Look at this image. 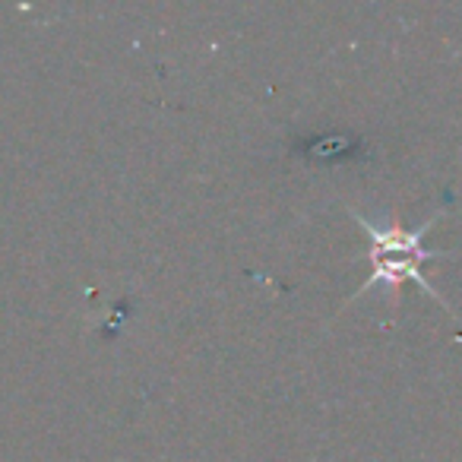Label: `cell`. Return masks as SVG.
<instances>
[{
  "instance_id": "6da1fadb",
  "label": "cell",
  "mask_w": 462,
  "mask_h": 462,
  "mask_svg": "<svg viewBox=\"0 0 462 462\" xmlns=\"http://www.w3.org/2000/svg\"><path fill=\"white\" fill-rule=\"evenodd\" d=\"M348 216H352L355 222L365 228L367 238H371V263H374L371 276L358 285V291L348 298V304H352L358 295H367L371 289H377V285L390 291V295H396V289L402 282H415V285H421V289L428 291V295L434 298L443 310H449V314H453V308L447 304V298H443L440 291L434 289V282H428V279H424V273H421L424 260L447 257V254L428 251V247H424V235L434 228L437 218L443 216V209L434 212V216H428L421 225H418V228H405V225L386 222V218H371V216H365V212H358V209H348ZM348 304H346V308H348Z\"/></svg>"
}]
</instances>
